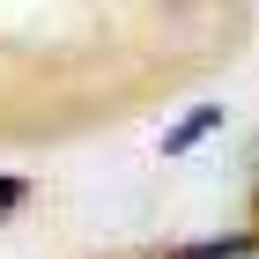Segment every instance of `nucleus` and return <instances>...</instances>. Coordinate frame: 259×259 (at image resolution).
Returning <instances> with one entry per match:
<instances>
[{"mask_svg":"<svg viewBox=\"0 0 259 259\" xmlns=\"http://www.w3.org/2000/svg\"><path fill=\"white\" fill-rule=\"evenodd\" d=\"M185 259H252V237H215V244H193Z\"/></svg>","mask_w":259,"mask_h":259,"instance_id":"obj_2","label":"nucleus"},{"mask_svg":"<svg viewBox=\"0 0 259 259\" xmlns=\"http://www.w3.org/2000/svg\"><path fill=\"white\" fill-rule=\"evenodd\" d=\"M215 119H222L215 104H207V111H193V119H178V126H170V134H163V156H185V148H193V141L207 134V126H215Z\"/></svg>","mask_w":259,"mask_h":259,"instance_id":"obj_1","label":"nucleus"},{"mask_svg":"<svg viewBox=\"0 0 259 259\" xmlns=\"http://www.w3.org/2000/svg\"><path fill=\"white\" fill-rule=\"evenodd\" d=\"M22 193H30L22 178H0V215H8V207H22Z\"/></svg>","mask_w":259,"mask_h":259,"instance_id":"obj_3","label":"nucleus"}]
</instances>
